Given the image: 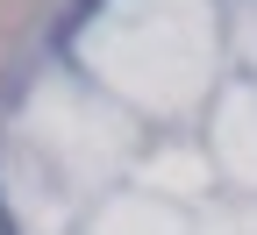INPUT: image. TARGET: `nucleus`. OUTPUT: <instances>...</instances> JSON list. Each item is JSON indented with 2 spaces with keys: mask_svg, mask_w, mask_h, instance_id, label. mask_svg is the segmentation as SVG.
I'll list each match as a JSON object with an SVG mask.
<instances>
[]
</instances>
